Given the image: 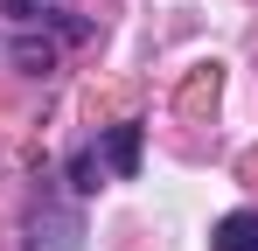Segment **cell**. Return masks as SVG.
Wrapping results in <instances>:
<instances>
[{
	"mask_svg": "<svg viewBox=\"0 0 258 251\" xmlns=\"http://www.w3.org/2000/svg\"><path fill=\"white\" fill-rule=\"evenodd\" d=\"M77 237H84V223L70 209H35L28 216V251H77Z\"/></svg>",
	"mask_w": 258,
	"mask_h": 251,
	"instance_id": "cell-1",
	"label": "cell"
},
{
	"mask_svg": "<svg viewBox=\"0 0 258 251\" xmlns=\"http://www.w3.org/2000/svg\"><path fill=\"white\" fill-rule=\"evenodd\" d=\"M210 251H258V209H230L210 230Z\"/></svg>",
	"mask_w": 258,
	"mask_h": 251,
	"instance_id": "cell-2",
	"label": "cell"
},
{
	"mask_svg": "<svg viewBox=\"0 0 258 251\" xmlns=\"http://www.w3.org/2000/svg\"><path fill=\"white\" fill-rule=\"evenodd\" d=\"M105 161H112V174H133V167H140V119L105 133Z\"/></svg>",
	"mask_w": 258,
	"mask_h": 251,
	"instance_id": "cell-3",
	"label": "cell"
},
{
	"mask_svg": "<svg viewBox=\"0 0 258 251\" xmlns=\"http://www.w3.org/2000/svg\"><path fill=\"white\" fill-rule=\"evenodd\" d=\"M70 174H77V189H98V147H84V154L70 161Z\"/></svg>",
	"mask_w": 258,
	"mask_h": 251,
	"instance_id": "cell-4",
	"label": "cell"
}]
</instances>
